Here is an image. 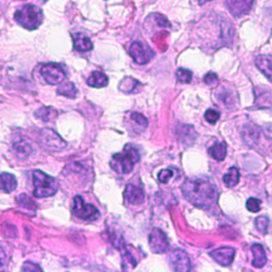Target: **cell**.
<instances>
[{
  "mask_svg": "<svg viewBox=\"0 0 272 272\" xmlns=\"http://www.w3.org/2000/svg\"><path fill=\"white\" fill-rule=\"evenodd\" d=\"M182 192L185 199L202 209H209L217 201L216 185L208 179L189 178L184 181Z\"/></svg>",
  "mask_w": 272,
  "mask_h": 272,
  "instance_id": "6da1fadb",
  "label": "cell"
},
{
  "mask_svg": "<svg viewBox=\"0 0 272 272\" xmlns=\"http://www.w3.org/2000/svg\"><path fill=\"white\" fill-rule=\"evenodd\" d=\"M140 155L138 150L132 145H126L123 151L120 153H115L112 156L111 167L116 172L121 174H127L132 171L136 163L139 161Z\"/></svg>",
  "mask_w": 272,
  "mask_h": 272,
  "instance_id": "7a4b0ae2",
  "label": "cell"
},
{
  "mask_svg": "<svg viewBox=\"0 0 272 272\" xmlns=\"http://www.w3.org/2000/svg\"><path fill=\"white\" fill-rule=\"evenodd\" d=\"M15 20L28 30H35L42 24V10L34 4H26L14 14Z\"/></svg>",
  "mask_w": 272,
  "mask_h": 272,
  "instance_id": "3957f363",
  "label": "cell"
},
{
  "mask_svg": "<svg viewBox=\"0 0 272 272\" xmlns=\"http://www.w3.org/2000/svg\"><path fill=\"white\" fill-rule=\"evenodd\" d=\"M33 194L37 198H46L55 195L58 191L59 184L55 179L50 177L42 170H34L33 171Z\"/></svg>",
  "mask_w": 272,
  "mask_h": 272,
  "instance_id": "277c9868",
  "label": "cell"
},
{
  "mask_svg": "<svg viewBox=\"0 0 272 272\" xmlns=\"http://www.w3.org/2000/svg\"><path fill=\"white\" fill-rule=\"evenodd\" d=\"M38 141L43 148L52 152L61 151L66 147V141L55 131L48 128H45L39 132Z\"/></svg>",
  "mask_w": 272,
  "mask_h": 272,
  "instance_id": "5b68a950",
  "label": "cell"
},
{
  "mask_svg": "<svg viewBox=\"0 0 272 272\" xmlns=\"http://www.w3.org/2000/svg\"><path fill=\"white\" fill-rule=\"evenodd\" d=\"M72 213L82 220H96L100 217L99 211L93 204L85 203L81 196H76L72 204Z\"/></svg>",
  "mask_w": 272,
  "mask_h": 272,
  "instance_id": "8992f818",
  "label": "cell"
},
{
  "mask_svg": "<svg viewBox=\"0 0 272 272\" xmlns=\"http://www.w3.org/2000/svg\"><path fill=\"white\" fill-rule=\"evenodd\" d=\"M41 75L50 85H58L64 81L65 72L59 64L49 63L41 68Z\"/></svg>",
  "mask_w": 272,
  "mask_h": 272,
  "instance_id": "52a82bcc",
  "label": "cell"
},
{
  "mask_svg": "<svg viewBox=\"0 0 272 272\" xmlns=\"http://www.w3.org/2000/svg\"><path fill=\"white\" fill-rule=\"evenodd\" d=\"M149 246L151 251L156 254L166 253L169 249V241L166 234L161 229L154 228L149 234Z\"/></svg>",
  "mask_w": 272,
  "mask_h": 272,
  "instance_id": "ba28073f",
  "label": "cell"
},
{
  "mask_svg": "<svg viewBox=\"0 0 272 272\" xmlns=\"http://www.w3.org/2000/svg\"><path fill=\"white\" fill-rule=\"evenodd\" d=\"M130 54H131L132 59L136 63L140 65L149 63L151 59L154 56V52H153L152 49L140 42H134L131 45V47H130Z\"/></svg>",
  "mask_w": 272,
  "mask_h": 272,
  "instance_id": "9c48e42d",
  "label": "cell"
},
{
  "mask_svg": "<svg viewBox=\"0 0 272 272\" xmlns=\"http://www.w3.org/2000/svg\"><path fill=\"white\" fill-rule=\"evenodd\" d=\"M170 264L177 272H188L190 270V259L188 255L181 249H175L169 256Z\"/></svg>",
  "mask_w": 272,
  "mask_h": 272,
  "instance_id": "30bf717a",
  "label": "cell"
},
{
  "mask_svg": "<svg viewBox=\"0 0 272 272\" xmlns=\"http://www.w3.org/2000/svg\"><path fill=\"white\" fill-rule=\"evenodd\" d=\"M254 0H225L226 8L235 17H240L250 12Z\"/></svg>",
  "mask_w": 272,
  "mask_h": 272,
  "instance_id": "8fae6325",
  "label": "cell"
},
{
  "mask_svg": "<svg viewBox=\"0 0 272 272\" xmlns=\"http://www.w3.org/2000/svg\"><path fill=\"white\" fill-rule=\"evenodd\" d=\"M211 256L215 262L218 263L221 266H230L233 263V259L235 256V250L230 247H221L211 252Z\"/></svg>",
  "mask_w": 272,
  "mask_h": 272,
  "instance_id": "7c38bea8",
  "label": "cell"
},
{
  "mask_svg": "<svg viewBox=\"0 0 272 272\" xmlns=\"http://www.w3.org/2000/svg\"><path fill=\"white\" fill-rule=\"evenodd\" d=\"M123 196L124 199L130 204H133V205H137V204H140L145 201V192L143 188H140V187L133 184L127 185L123 192Z\"/></svg>",
  "mask_w": 272,
  "mask_h": 272,
  "instance_id": "4fadbf2b",
  "label": "cell"
},
{
  "mask_svg": "<svg viewBox=\"0 0 272 272\" xmlns=\"http://www.w3.org/2000/svg\"><path fill=\"white\" fill-rule=\"evenodd\" d=\"M241 135L246 145H248L249 147H254L258 143L260 132L258 127L255 126V124L248 123L243 126Z\"/></svg>",
  "mask_w": 272,
  "mask_h": 272,
  "instance_id": "5bb4252c",
  "label": "cell"
},
{
  "mask_svg": "<svg viewBox=\"0 0 272 272\" xmlns=\"http://www.w3.org/2000/svg\"><path fill=\"white\" fill-rule=\"evenodd\" d=\"M255 65L258 70L272 81V55L271 54H260L255 59Z\"/></svg>",
  "mask_w": 272,
  "mask_h": 272,
  "instance_id": "9a60e30c",
  "label": "cell"
},
{
  "mask_svg": "<svg viewBox=\"0 0 272 272\" xmlns=\"http://www.w3.org/2000/svg\"><path fill=\"white\" fill-rule=\"evenodd\" d=\"M73 48L79 52H87L93 49V43L88 36L83 33L72 34Z\"/></svg>",
  "mask_w": 272,
  "mask_h": 272,
  "instance_id": "2e32d148",
  "label": "cell"
},
{
  "mask_svg": "<svg viewBox=\"0 0 272 272\" xmlns=\"http://www.w3.org/2000/svg\"><path fill=\"white\" fill-rule=\"evenodd\" d=\"M251 251L253 253V262L252 265L255 268H262L267 263V255L264 250V248L259 243H255L251 247Z\"/></svg>",
  "mask_w": 272,
  "mask_h": 272,
  "instance_id": "e0dca14e",
  "label": "cell"
},
{
  "mask_svg": "<svg viewBox=\"0 0 272 272\" xmlns=\"http://www.w3.org/2000/svg\"><path fill=\"white\" fill-rule=\"evenodd\" d=\"M13 151L17 157L26 158L31 154L32 145L30 141H28L25 138H21L13 144Z\"/></svg>",
  "mask_w": 272,
  "mask_h": 272,
  "instance_id": "ac0fdd59",
  "label": "cell"
},
{
  "mask_svg": "<svg viewBox=\"0 0 272 272\" xmlns=\"http://www.w3.org/2000/svg\"><path fill=\"white\" fill-rule=\"evenodd\" d=\"M17 186V180L13 174L8 172L0 173V190L12 192Z\"/></svg>",
  "mask_w": 272,
  "mask_h": 272,
  "instance_id": "d6986e66",
  "label": "cell"
},
{
  "mask_svg": "<svg viewBox=\"0 0 272 272\" xmlns=\"http://www.w3.org/2000/svg\"><path fill=\"white\" fill-rule=\"evenodd\" d=\"M109 83V78L106 77L105 73L99 70H95L90 73L89 78L87 79V84L92 87H103Z\"/></svg>",
  "mask_w": 272,
  "mask_h": 272,
  "instance_id": "ffe728a7",
  "label": "cell"
},
{
  "mask_svg": "<svg viewBox=\"0 0 272 272\" xmlns=\"http://www.w3.org/2000/svg\"><path fill=\"white\" fill-rule=\"evenodd\" d=\"M178 135L181 141L186 145L192 144L197 138V133L191 126H181L178 129Z\"/></svg>",
  "mask_w": 272,
  "mask_h": 272,
  "instance_id": "44dd1931",
  "label": "cell"
},
{
  "mask_svg": "<svg viewBox=\"0 0 272 272\" xmlns=\"http://www.w3.org/2000/svg\"><path fill=\"white\" fill-rule=\"evenodd\" d=\"M226 149H228V147H226L225 143H218L214 145L212 148H209L208 153L215 160L221 162L223 161L226 156Z\"/></svg>",
  "mask_w": 272,
  "mask_h": 272,
  "instance_id": "7402d4cb",
  "label": "cell"
},
{
  "mask_svg": "<svg viewBox=\"0 0 272 272\" xmlns=\"http://www.w3.org/2000/svg\"><path fill=\"white\" fill-rule=\"evenodd\" d=\"M58 94L65 96L67 98H76L78 94V89L75 84L71 82H62L58 87Z\"/></svg>",
  "mask_w": 272,
  "mask_h": 272,
  "instance_id": "603a6c76",
  "label": "cell"
},
{
  "mask_svg": "<svg viewBox=\"0 0 272 272\" xmlns=\"http://www.w3.org/2000/svg\"><path fill=\"white\" fill-rule=\"evenodd\" d=\"M223 183L228 187H234L239 182V171L236 167H231L223 175Z\"/></svg>",
  "mask_w": 272,
  "mask_h": 272,
  "instance_id": "cb8c5ba5",
  "label": "cell"
},
{
  "mask_svg": "<svg viewBox=\"0 0 272 272\" xmlns=\"http://www.w3.org/2000/svg\"><path fill=\"white\" fill-rule=\"evenodd\" d=\"M34 115L43 121H50L56 117V111L53 109V107L43 106L41 109L35 111Z\"/></svg>",
  "mask_w": 272,
  "mask_h": 272,
  "instance_id": "d4e9b609",
  "label": "cell"
},
{
  "mask_svg": "<svg viewBox=\"0 0 272 272\" xmlns=\"http://www.w3.org/2000/svg\"><path fill=\"white\" fill-rule=\"evenodd\" d=\"M139 85V83L134 80L133 78H126V79H123V80L120 82V84H119V89L121 90V92L123 93H127V94H131L133 93L135 88L137 87Z\"/></svg>",
  "mask_w": 272,
  "mask_h": 272,
  "instance_id": "484cf974",
  "label": "cell"
},
{
  "mask_svg": "<svg viewBox=\"0 0 272 272\" xmlns=\"http://www.w3.org/2000/svg\"><path fill=\"white\" fill-rule=\"evenodd\" d=\"M233 26H232L231 22L229 20H224L222 24H221V35H222V39L225 43H231L232 38H233Z\"/></svg>",
  "mask_w": 272,
  "mask_h": 272,
  "instance_id": "4316f807",
  "label": "cell"
},
{
  "mask_svg": "<svg viewBox=\"0 0 272 272\" xmlns=\"http://www.w3.org/2000/svg\"><path fill=\"white\" fill-rule=\"evenodd\" d=\"M17 202H18L19 205H21L22 207H26L28 209H35L36 205H35V202H34L29 196H27L26 194H21L18 195L16 198Z\"/></svg>",
  "mask_w": 272,
  "mask_h": 272,
  "instance_id": "83f0119b",
  "label": "cell"
},
{
  "mask_svg": "<svg viewBox=\"0 0 272 272\" xmlns=\"http://www.w3.org/2000/svg\"><path fill=\"white\" fill-rule=\"evenodd\" d=\"M255 226H256V229L260 232V233L266 234L267 233L268 226H269L268 218L265 216H258L256 219H255Z\"/></svg>",
  "mask_w": 272,
  "mask_h": 272,
  "instance_id": "f1b7e54d",
  "label": "cell"
},
{
  "mask_svg": "<svg viewBox=\"0 0 272 272\" xmlns=\"http://www.w3.org/2000/svg\"><path fill=\"white\" fill-rule=\"evenodd\" d=\"M177 78L181 83H190L192 79V72L185 68H179L177 70Z\"/></svg>",
  "mask_w": 272,
  "mask_h": 272,
  "instance_id": "f546056e",
  "label": "cell"
},
{
  "mask_svg": "<svg viewBox=\"0 0 272 272\" xmlns=\"http://www.w3.org/2000/svg\"><path fill=\"white\" fill-rule=\"evenodd\" d=\"M260 204H262V201L259 199H256V198H249L246 203V206L249 212L257 213L260 211Z\"/></svg>",
  "mask_w": 272,
  "mask_h": 272,
  "instance_id": "4dcf8cb0",
  "label": "cell"
},
{
  "mask_svg": "<svg viewBox=\"0 0 272 272\" xmlns=\"http://www.w3.org/2000/svg\"><path fill=\"white\" fill-rule=\"evenodd\" d=\"M204 118H205V120L209 123H216L218 121V119L220 118V113L216 110H213V109H208L205 114H204Z\"/></svg>",
  "mask_w": 272,
  "mask_h": 272,
  "instance_id": "1f68e13d",
  "label": "cell"
},
{
  "mask_svg": "<svg viewBox=\"0 0 272 272\" xmlns=\"http://www.w3.org/2000/svg\"><path fill=\"white\" fill-rule=\"evenodd\" d=\"M172 175H173V171L171 169H163L160 172H158L157 179L161 183L166 184L169 182V180L172 178Z\"/></svg>",
  "mask_w": 272,
  "mask_h": 272,
  "instance_id": "d6a6232c",
  "label": "cell"
},
{
  "mask_svg": "<svg viewBox=\"0 0 272 272\" xmlns=\"http://www.w3.org/2000/svg\"><path fill=\"white\" fill-rule=\"evenodd\" d=\"M131 118L134 122L137 123L138 126L143 129H146L147 127H148V120H147L144 115L139 114V113H132Z\"/></svg>",
  "mask_w": 272,
  "mask_h": 272,
  "instance_id": "836d02e7",
  "label": "cell"
},
{
  "mask_svg": "<svg viewBox=\"0 0 272 272\" xmlns=\"http://www.w3.org/2000/svg\"><path fill=\"white\" fill-rule=\"evenodd\" d=\"M203 81L206 85L212 86V85H215V84L218 83V76L214 72H208V73H206L205 77L203 78Z\"/></svg>",
  "mask_w": 272,
  "mask_h": 272,
  "instance_id": "e575fe53",
  "label": "cell"
},
{
  "mask_svg": "<svg viewBox=\"0 0 272 272\" xmlns=\"http://www.w3.org/2000/svg\"><path fill=\"white\" fill-rule=\"evenodd\" d=\"M22 271H27V272H35V271H43V269L39 267L38 265L31 263V262H26L24 264V266L21 267Z\"/></svg>",
  "mask_w": 272,
  "mask_h": 272,
  "instance_id": "d590c367",
  "label": "cell"
},
{
  "mask_svg": "<svg viewBox=\"0 0 272 272\" xmlns=\"http://www.w3.org/2000/svg\"><path fill=\"white\" fill-rule=\"evenodd\" d=\"M155 20L157 22L158 26L161 27H170V22L168 21V19L166 18L165 16H163L161 14H155Z\"/></svg>",
  "mask_w": 272,
  "mask_h": 272,
  "instance_id": "8d00e7d4",
  "label": "cell"
},
{
  "mask_svg": "<svg viewBox=\"0 0 272 272\" xmlns=\"http://www.w3.org/2000/svg\"><path fill=\"white\" fill-rule=\"evenodd\" d=\"M7 262V253L3 250V248L0 246V268L3 267Z\"/></svg>",
  "mask_w": 272,
  "mask_h": 272,
  "instance_id": "74e56055",
  "label": "cell"
},
{
  "mask_svg": "<svg viewBox=\"0 0 272 272\" xmlns=\"http://www.w3.org/2000/svg\"><path fill=\"white\" fill-rule=\"evenodd\" d=\"M208 1H213V0H199V3L200 4H204V3L208 2Z\"/></svg>",
  "mask_w": 272,
  "mask_h": 272,
  "instance_id": "f35d334b",
  "label": "cell"
},
{
  "mask_svg": "<svg viewBox=\"0 0 272 272\" xmlns=\"http://www.w3.org/2000/svg\"><path fill=\"white\" fill-rule=\"evenodd\" d=\"M44 1H47V0H44Z\"/></svg>",
  "mask_w": 272,
  "mask_h": 272,
  "instance_id": "ab89813d",
  "label": "cell"
}]
</instances>
